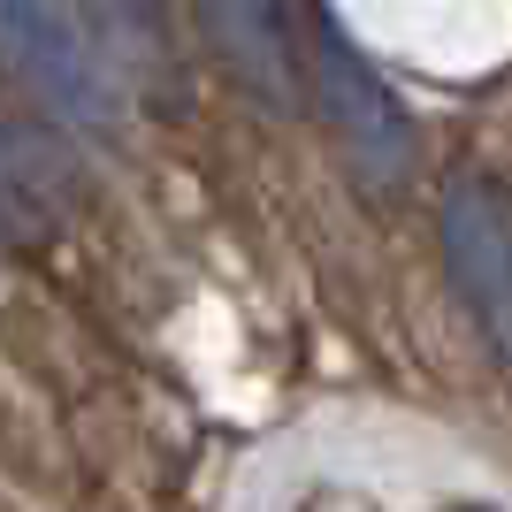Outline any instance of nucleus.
I'll return each instance as SVG.
<instances>
[{
  "label": "nucleus",
  "instance_id": "f257e3e1",
  "mask_svg": "<svg viewBox=\"0 0 512 512\" xmlns=\"http://www.w3.org/2000/svg\"><path fill=\"white\" fill-rule=\"evenodd\" d=\"M314 100H321V123L337 138V153L352 161L367 192H406L413 176V123L398 92L375 77L360 46L344 39L337 23H321L314 31Z\"/></svg>",
  "mask_w": 512,
  "mask_h": 512
},
{
  "label": "nucleus",
  "instance_id": "39448f33",
  "mask_svg": "<svg viewBox=\"0 0 512 512\" xmlns=\"http://www.w3.org/2000/svg\"><path fill=\"white\" fill-rule=\"evenodd\" d=\"M31 184H39V161H31V146L8 130V115H0V199H8V207H23V199H31Z\"/></svg>",
  "mask_w": 512,
  "mask_h": 512
},
{
  "label": "nucleus",
  "instance_id": "7ed1b4c3",
  "mask_svg": "<svg viewBox=\"0 0 512 512\" xmlns=\"http://www.w3.org/2000/svg\"><path fill=\"white\" fill-rule=\"evenodd\" d=\"M444 268L497 360H512V207L474 176L444 192Z\"/></svg>",
  "mask_w": 512,
  "mask_h": 512
},
{
  "label": "nucleus",
  "instance_id": "f03ea898",
  "mask_svg": "<svg viewBox=\"0 0 512 512\" xmlns=\"http://www.w3.org/2000/svg\"><path fill=\"white\" fill-rule=\"evenodd\" d=\"M0 62L16 69L62 123L92 130V138H115L123 100L107 85L100 54L85 46V31L62 16V0H0Z\"/></svg>",
  "mask_w": 512,
  "mask_h": 512
},
{
  "label": "nucleus",
  "instance_id": "20e7f679",
  "mask_svg": "<svg viewBox=\"0 0 512 512\" xmlns=\"http://www.w3.org/2000/svg\"><path fill=\"white\" fill-rule=\"evenodd\" d=\"M222 62L260 92V100L291 107L299 92V54H291V23H283V0H199Z\"/></svg>",
  "mask_w": 512,
  "mask_h": 512
},
{
  "label": "nucleus",
  "instance_id": "423d86ee",
  "mask_svg": "<svg viewBox=\"0 0 512 512\" xmlns=\"http://www.w3.org/2000/svg\"><path fill=\"white\" fill-rule=\"evenodd\" d=\"M107 8H115V16H123L130 31H146V39L161 31V0H107Z\"/></svg>",
  "mask_w": 512,
  "mask_h": 512
}]
</instances>
